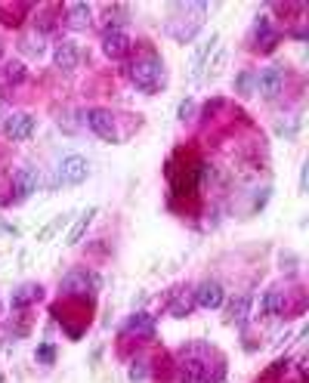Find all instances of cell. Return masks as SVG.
I'll use <instances>...</instances> for the list:
<instances>
[{
    "mask_svg": "<svg viewBox=\"0 0 309 383\" xmlns=\"http://www.w3.org/2000/svg\"><path fill=\"white\" fill-rule=\"evenodd\" d=\"M130 81H133L136 90L143 93H158L164 87V62H161L154 53H145V56H139L133 62V68H130Z\"/></svg>",
    "mask_w": 309,
    "mask_h": 383,
    "instance_id": "6da1fadb",
    "label": "cell"
},
{
    "mask_svg": "<svg viewBox=\"0 0 309 383\" xmlns=\"http://www.w3.org/2000/svg\"><path fill=\"white\" fill-rule=\"evenodd\" d=\"M59 291L68 294V297H90V294L99 291V275L90 269H72V272H65Z\"/></svg>",
    "mask_w": 309,
    "mask_h": 383,
    "instance_id": "7a4b0ae2",
    "label": "cell"
},
{
    "mask_svg": "<svg viewBox=\"0 0 309 383\" xmlns=\"http://www.w3.org/2000/svg\"><path fill=\"white\" fill-rule=\"evenodd\" d=\"M84 121H87V127L96 133L103 143H118V139H121L118 124H114V115L108 112V108H87Z\"/></svg>",
    "mask_w": 309,
    "mask_h": 383,
    "instance_id": "3957f363",
    "label": "cell"
},
{
    "mask_svg": "<svg viewBox=\"0 0 309 383\" xmlns=\"http://www.w3.org/2000/svg\"><path fill=\"white\" fill-rule=\"evenodd\" d=\"M0 127H4V136L6 139L22 143V139H28L31 133H34L37 121H34V115H28V112H13V115H6V118L0 121Z\"/></svg>",
    "mask_w": 309,
    "mask_h": 383,
    "instance_id": "277c9868",
    "label": "cell"
},
{
    "mask_svg": "<svg viewBox=\"0 0 309 383\" xmlns=\"http://www.w3.org/2000/svg\"><path fill=\"white\" fill-rule=\"evenodd\" d=\"M59 183L62 186H81L84 179L90 176V161L81 158V155H68V158L59 161Z\"/></svg>",
    "mask_w": 309,
    "mask_h": 383,
    "instance_id": "5b68a950",
    "label": "cell"
},
{
    "mask_svg": "<svg viewBox=\"0 0 309 383\" xmlns=\"http://www.w3.org/2000/svg\"><path fill=\"white\" fill-rule=\"evenodd\" d=\"M192 297H195V306L201 309H220L226 303V291H223V285L216 278L201 281L195 291H192Z\"/></svg>",
    "mask_w": 309,
    "mask_h": 383,
    "instance_id": "8992f818",
    "label": "cell"
},
{
    "mask_svg": "<svg viewBox=\"0 0 309 383\" xmlns=\"http://www.w3.org/2000/svg\"><path fill=\"white\" fill-rule=\"evenodd\" d=\"M176 13H183V19H170V25H167V31H170V37L173 41H180V44H189L192 37L201 31V19H204V13H195L192 19H185V10H183V4L176 6Z\"/></svg>",
    "mask_w": 309,
    "mask_h": 383,
    "instance_id": "52a82bcc",
    "label": "cell"
},
{
    "mask_svg": "<svg viewBox=\"0 0 309 383\" xmlns=\"http://www.w3.org/2000/svg\"><path fill=\"white\" fill-rule=\"evenodd\" d=\"M284 87V72L282 68H263V72L257 74V93L263 99H275L278 93H282Z\"/></svg>",
    "mask_w": 309,
    "mask_h": 383,
    "instance_id": "ba28073f",
    "label": "cell"
},
{
    "mask_svg": "<svg viewBox=\"0 0 309 383\" xmlns=\"http://www.w3.org/2000/svg\"><path fill=\"white\" fill-rule=\"evenodd\" d=\"M37 186H41V170H34V167H22L19 174L13 176V192L19 201L31 198V195L37 192Z\"/></svg>",
    "mask_w": 309,
    "mask_h": 383,
    "instance_id": "9c48e42d",
    "label": "cell"
},
{
    "mask_svg": "<svg viewBox=\"0 0 309 383\" xmlns=\"http://www.w3.org/2000/svg\"><path fill=\"white\" fill-rule=\"evenodd\" d=\"M254 44H257L263 53H272V50H275V44H278V31L272 28L269 15H257V22H254Z\"/></svg>",
    "mask_w": 309,
    "mask_h": 383,
    "instance_id": "30bf717a",
    "label": "cell"
},
{
    "mask_svg": "<svg viewBox=\"0 0 309 383\" xmlns=\"http://www.w3.org/2000/svg\"><path fill=\"white\" fill-rule=\"evenodd\" d=\"M130 46H133V44H130V37L124 34L121 28L118 31H105V34H103V53L108 59H124L130 53Z\"/></svg>",
    "mask_w": 309,
    "mask_h": 383,
    "instance_id": "8fae6325",
    "label": "cell"
},
{
    "mask_svg": "<svg viewBox=\"0 0 309 383\" xmlns=\"http://www.w3.org/2000/svg\"><path fill=\"white\" fill-rule=\"evenodd\" d=\"M77 62H81V50H77V44H72V41H62L56 50H53V65H56L59 72H74Z\"/></svg>",
    "mask_w": 309,
    "mask_h": 383,
    "instance_id": "7c38bea8",
    "label": "cell"
},
{
    "mask_svg": "<svg viewBox=\"0 0 309 383\" xmlns=\"http://www.w3.org/2000/svg\"><path fill=\"white\" fill-rule=\"evenodd\" d=\"M284 303H288V297H284L282 291H278V287H269V291L260 297L257 316H260V318H269V316H282V312H284Z\"/></svg>",
    "mask_w": 309,
    "mask_h": 383,
    "instance_id": "4fadbf2b",
    "label": "cell"
},
{
    "mask_svg": "<svg viewBox=\"0 0 309 383\" xmlns=\"http://www.w3.org/2000/svg\"><path fill=\"white\" fill-rule=\"evenodd\" d=\"M41 297H44V287L34 285V281H28V285L15 287L13 297H10V303H13V309H25V306H31V303L41 300Z\"/></svg>",
    "mask_w": 309,
    "mask_h": 383,
    "instance_id": "5bb4252c",
    "label": "cell"
},
{
    "mask_svg": "<svg viewBox=\"0 0 309 383\" xmlns=\"http://www.w3.org/2000/svg\"><path fill=\"white\" fill-rule=\"evenodd\" d=\"M96 214H99L96 207H87L81 216H77V223L72 226V232H68V235H65V245H68V247H74L77 241H81L84 235H87V229H90V223L96 220Z\"/></svg>",
    "mask_w": 309,
    "mask_h": 383,
    "instance_id": "9a60e30c",
    "label": "cell"
},
{
    "mask_svg": "<svg viewBox=\"0 0 309 383\" xmlns=\"http://www.w3.org/2000/svg\"><path fill=\"white\" fill-rule=\"evenodd\" d=\"M216 44H220V37H216V34H211V37H207V41H201V44H198V50L192 53V65H189L192 77H195V74L201 72V68H204V62L211 59V53L216 50Z\"/></svg>",
    "mask_w": 309,
    "mask_h": 383,
    "instance_id": "2e32d148",
    "label": "cell"
},
{
    "mask_svg": "<svg viewBox=\"0 0 309 383\" xmlns=\"http://www.w3.org/2000/svg\"><path fill=\"white\" fill-rule=\"evenodd\" d=\"M127 334H136V337H152L154 334V318L149 312H133L127 318Z\"/></svg>",
    "mask_w": 309,
    "mask_h": 383,
    "instance_id": "e0dca14e",
    "label": "cell"
},
{
    "mask_svg": "<svg viewBox=\"0 0 309 383\" xmlns=\"http://www.w3.org/2000/svg\"><path fill=\"white\" fill-rule=\"evenodd\" d=\"M90 22H93V6H90V4H84V0H77V4L68 6V25H72L74 31L87 28Z\"/></svg>",
    "mask_w": 309,
    "mask_h": 383,
    "instance_id": "ac0fdd59",
    "label": "cell"
},
{
    "mask_svg": "<svg viewBox=\"0 0 309 383\" xmlns=\"http://www.w3.org/2000/svg\"><path fill=\"white\" fill-rule=\"evenodd\" d=\"M19 50L25 53V56H34L41 59L46 53V44H44V34H37V31H28V34L19 37Z\"/></svg>",
    "mask_w": 309,
    "mask_h": 383,
    "instance_id": "d6986e66",
    "label": "cell"
},
{
    "mask_svg": "<svg viewBox=\"0 0 309 383\" xmlns=\"http://www.w3.org/2000/svg\"><path fill=\"white\" fill-rule=\"evenodd\" d=\"M192 309H195V297H192V291H180L173 300H170V306H167V312L173 318H185Z\"/></svg>",
    "mask_w": 309,
    "mask_h": 383,
    "instance_id": "ffe728a7",
    "label": "cell"
},
{
    "mask_svg": "<svg viewBox=\"0 0 309 383\" xmlns=\"http://www.w3.org/2000/svg\"><path fill=\"white\" fill-rule=\"evenodd\" d=\"M251 303H254V297H251V294H242V297H238V300L232 303V309H229V322L242 327V325L247 322V312H251Z\"/></svg>",
    "mask_w": 309,
    "mask_h": 383,
    "instance_id": "44dd1931",
    "label": "cell"
},
{
    "mask_svg": "<svg viewBox=\"0 0 309 383\" xmlns=\"http://www.w3.org/2000/svg\"><path fill=\"white\" fill-rule=\"evenodd\" d=\"M0 74H4V81H6V84H13V87H15V84H22V81H25V77H28L25 65H22L19 59H10V62H6V65H4V72H0Z\"/></svg>",
    "mask_w": 309,
    "mask_h": 383,
    "instance_id": "7402d4cb",
    "label": "cell"
},
{
    "mask_svg": "<svg viewBox=\"0 0 309 383\" xmlns=\"http://www.w3.org/2000/svg\"><path fill=\"white\" fill-rule=\"evenodd\" d=\"M226 59H229V53H226V50H213V59L207 62L204 74L211 77V81H213V77H220V74H223V68H226Z\"/></svg>",
    "mask_w": 309,
    "mask_h": 383,
    "instance_id": "603a6c76",
    "label": "cell"
},
{
    "mask_svg": "<svg viewBox=\"0 0 309 383\" xmlns=\"http://www.w3.org/2000/svg\"><path fill=\"white\" fill-rule=\"evenodd\" d=\"M145 377H149V365H145V358H133V362H130V380L143 383Z\"/></svg>",
    "mask_w": 309,
    "mask_h": 383,
    "instance_id": "cb8c5ba5",
    "label": "cell"
},
{
    "mask_svg": "<svg viewBox=\"0 0 309 383\" xmlns=\"http://www.w3.org/2000/svg\"><path fill=\"white\" fill-rule=\"evenodd\" d=\"M192 115H195V103H192V99H183L180 108H176V118L185 124V121H192Z\"/></svg>",
    "mask_w": 309,
    "mask_h": 383,
    "instance_id": "d4e9b609",
    "label": "cell"
},
{
    "mask_svg": "<svg viewBox=\"0 0 309 383\" xmlns=\"http://www.w3.org/2000/svg\"><path fill=\"white\" fill-rule=\"evenodd\" d=\"M53 356H56V349H53V343H44V346L37 349V362H44V365H50V362H53Z\"/></svg>",
    "mask_w": 309,
    "mask_h": 383,
    "instance_id": "484cf974",
    "label": "cell"
},
{
    "mask_svg": "<svg viewBox=\"0 0 309 383\" xmlns=\"http://www.w3.org/2000/svg\"><path fill=\"white\" fill-rule=\"evenodd\" d=\"M62 223H65V216H56V220H53L50 226H46V229L41 232V235H37V241H46V238H50V235H53V232H56V229H59V226H62Z\"/></svg>",
    "mask_w": 309,
    "mask_h": 383,
    "instance_id": "4316f807",
    "label": "cell"
},
{
    "mask_svg": "<svg viewBox=\"0 0 309 383\" xmlns=\"http://www.w3.org/2000/svg\"><path fill=\"white\" fill-rule=\"evenodd\" d=\"M282 371H288V358H278L272 368H269V374H272V377H275V374H282Z\"/></svg>",
    "mask_w": 309,
    "mask_h": 383,
    "instance_id": "83f0119b",
    "label": "cell"
},
{
    "mask_svg": "<svg viewBox=\"0 0 309 383\" xmlns=\"http://www.w3.org/2000/svg\"><path fill=\"white\" fill-rule=\"evenodd\" d=\"M6 118V105H4V99H0V121Z\"/></svg>",
    "mask_w": 309,
    "mask_h": 383,
    "instance_id": "f1b7e54d",
    "label": "cell"
},
{
    "mask_svg": "<svg viewBox=\"0 0 309 383\" xmlns=\"http://www.w3.org/2000/svg\"><path fill=\"white\" fill-rule=\"evenodd\" d=\"M0 56H4V44H0Z\"/></svg>",
    "mask_w": 309,
    "mask_h": 383,
    "instance_id": "f546056e",
    "label": "cell"
}]
</instances>
